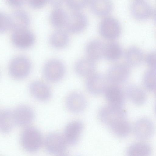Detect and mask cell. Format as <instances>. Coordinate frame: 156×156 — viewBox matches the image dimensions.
Listing matches in <instances>:
<instances>
[{"label":"cell","mask_w":156,"mask_h":156,"mask_svg":"<svg viewBox=\"0 0 156 156\" xmlns=\"http://www.w3.org/2000/svg\"><path fill=\"white\" fill-rule=\"evenodd\" d=\"M122 53L121 47L116 42H110L105 45L104 56L108 60H116L121 58Z\"/></svg>","instance_id":"cell-26"},{"label":"cell","mask_w":156,"mask_h":156,"mask_svg":"<svg viewBox=\"0 0 156 156\" xmlns=\"http://www.w3.org/2000/svg\"><path fill=\"white\" fill-rule=\"evenodd\" d=\"M31 67L30 62L27 58L23 56H19L11 61L9 67V72L14 78L23 79L29 75Z\"/></svg>","instance_id":"cell-3"},{"label":"cell","mask_w":156,"mask_h":156,"mask_svg":"<svg viewBox=\"0 0 156 156\" xmlns=\"http://www.w3.org/2000/svg\"><path fill=\"white\" fill-rule=\"evenodd\" d=\"M65 72V67L60 61L53 59L47 62L43 69V74L45 79L51 82L59 81L63 77Z\"/></svg>","instance_id":"cell-7"},{"label":"cell","mask_w":156,"mask_h":156,"mask_svg":"<svg viewBox=\"0 0 156 156\" xmlns=\"http://www.w3.org/2000/svg\"><path fill=\"white\" fill-rule=\"evenodd\" d=\"M133 132L136 138L141 140L150 138L153 135L154 127L152 122L147 118H140L135 123Z\"/></svg>","instance_id":"cell-11"},{"label":"cell","mask_w":156,"mask_h":156,"mask_svg":"<svg viewBox=\"0 0 156 156\" xmlns=\"http://www.w3.org/2000/svg\"><path fill=\"white\" fill-rule=\"evenodd\" d=\"M68 109L74 113H79L83 112L87 105L86 99L84 96L78 92L70 94L66 100Z\"/></svg>","instance_id":"cell-17"},{"label":"cell","mask_w":156,"mask_h":156,"mask_svg":"<svg viewBox=\"0 0 156 156\" xmlns=\"http://www.w3.org/2000/svg\"><path fill=\"white\" fill-rule=\"evenodd\" d=\"M143 83L144 87L151 92L155 91L156 87L155 68H151L145 73L143 79Z\"/></svg>","instance_id":"cell-30"},{"label":"cell","mask_w":156,"mask_h":156,"mask_svg":"<svg viewBox=\"0 0 156 156\" xmlns=\"http://www.w3.org/2000/svg\"><path fill=\"white\" fill-rule=\"evenodd\" d=\"M9 29L13 31L19 29H27L30 23L29 15L25 11L18 9L9 16Z\"/></svg>","instance_id":"cell-16"},{"label":"cell","mask_w":156,"mask_h":156,"mask_svg":"<svg viewBox=\"0 0 156 156\" xmlns=\"http://www.w3.org/2000/svg\"><path fill=\"white\" fill-rule=\"evenodd\" d=\"M108 83L106 76L100 73H94L87 76L85 85L90 93L98 95L104 93Z\"/></svg>","instance_id":"cell-8"},{"label":"cell","mask_w":156,"mask_h":156,"mask_svg":"<svg viewBox=\"0 0 156 156\" xmlns=\"http://www.w3.org/2000/svg\"><path fill=\"white\" fill-rule=\"evenodd\" d=\"M69 39L68 35L66 31L58 30L52 34L50 37V42L53 47L62 48L67 45Z\"/></svg>","instance_id":"cell-28"},{"label":"cell","mask_w":156,"mask_h":156,"mask_svg":"<svg viewBox=\"0 0 156 156\" xmlns=\"http://www.w3.org/2000/svg\"><path fill=\"white\" fill-rule=\"evenodd\" d=\"M94 61L87 57L79 60L75 66L77 74L83 76H88L94 73L96 69Z\"/></svg>","instance_id":"cell-22"},{"label":"cell","mask_w":156,"mask_h":156,"mask_svg":"<svg viewBox=\"0 0 156 156\" xmlns=\"http://www.w3.org/2000/svg\"><path fill=\"white\" fill-rule=\"evenodd\" d=\"M145 62L147 65L151 68H155L156 52L152 51L149 53L145 58Z\"/></svg>","instance_id":"cell-33"},{"label":"cell","mask_w":156,"mask_h":156,"mask_svg":"<svg viewBox=\"0 0 156 156\" xmlns=\"http://www.w3.org/2000/svg\"><path fill=\"white\" fill-rule=\"evenodd\" d=\"M68 15L63 9L56 7L51 12L50 21L52 25L57 28L65 26Z\"/></svg>","instance_id":"cell-29"},{"label":"cell","mask_w":156,"mask_h":156,"mask_svg":"<svg viewBox=\"0 0 156 156\" xmlns=\"http://www.w3.org/2000/svg\"><path fill=\"white\" fill-rule=\"evenodd\" d=\"M16 125L25 126L31 123L34 119L35 113L28 106L21 105L17 106L13 111Z\"/></svg>","instance_id":"cell-13"},{"label":"cell","mask_w":156,"mask_h":156,"mask_svg":"<svg viewBox=\"0 0 156 156\" xmlns=\"http://www.w3.org/2000/svg\"><path fill=\"white\" fill-rule=\"evenodd\" d=\"M16 125L13 111L5 109L0 112V132L7 133L10 132Z\"/></svg>","instance_id":"cell-23"},{"label":"cell","mask_w":156,"mask_h":156,"mask_svg":"<svg viewBox=\"0 0 156 156\" xmlns=\"http://www.w3.org/2000/svg\"><path fill=\"white\" fill-rule=\"evenodd\" d=\"M90 5L93 13L101 17L109 14L113 7L111 0H91Z\"/></svg>","instance_id":"cell-21"},{"label":"cell","mask_w":156,"mask_h":156,"mask_svg":"<svg viewBox=\"0 0 156 156\" xmlns=\"http://www.w3.org/2000/svg\"><path fill=\"white\" fill-rule=\"evenodd\" d=\"M131 12L136 19L144 20L152 15L153 10L150 4L145 0H136L131 5Z\"/></svg>","instance_id":"cell-14"},{"label":"cell","mask_w":156,"mask_h":156,"mask_svg":"<svg viewBox=\"0 0 156 156\" xmlns=\"http://www.w3.org/2000/svg\"><path fill=\"white\" fill-rule=\"evenodd\" d=\"M68 144L63 135L57 133H52L46 137L44 145L47 151L50 153L56 155L64 154Z\"/></svg>","instance_id":"cell-6"},{"label":"cell","mask_w":156,"mask_h":156,"mask_svg":"<svg viewBox=\"0 0 156 156\" xmlns=\"http://www.w3.org/2000/svg\"><path fill=\"white\" fill-rule=\"evenodd\" d=\"M98 115L101 122L109 127L118 120L126 119L127 112L122 107L109 104L102 107L99 112Z\"/></svg>","instance_id":"cell-2"},{"label":"cell","mask_w":156,"mask_h":156,"mask_svg":"<svg viewBox=\"0 0 156 156\" xmlns=\"http://www.w3.org/2000/svg\"><path fill=\"white\" fill-rule=\"evenodd\" d=\"M105 98L109 105L122 107L125 102V96L122 88L117 85L108 86L104 92Z\"/></svg>","instance_id":"cell-15"},{"label":"cell","mask_w":156,"mask_h":156,"mask_svg":"<svg viewBox=\"0 0 156 156\" xmlns=\"http://www.w3.org/2000/svg\"><path fill=\"white\" fill-rule=\"evenodd\" d=\"M125 94L130 101L135 105H143L146 101L145 92L140 87L136 84L128 85L126 88Z\"/></svg>","instance_id":"cell-19"},{"label":"cell","mask_w":156,"mask_h":156,"mask_svg":"<svg viewBox=\"0 0 156 156\" xmlns=\"http://www.w3.org/2000/svg\"><path fill=\"white\" fill-rule=\"evenodd\" d=\"M90 0H66L67 5L70 9L78 11L85 7Z\"/></svg>","instance_id":"cell-31"},{"label":"cell","mask_w":156,"mask_h":156,"mask_svg":"<svg viewBox=\"0 0 156 156\" xmlns=\"http://www.w3.org/2000/svg\"><path fill=\"white\" fill-rule=\"evenodd\" d=\"M144 58L143 53L139 48L131 46L127 50L125 54V59L130 67H136L140 65Z\"/></svg>","instance_id":"cell-25"},{"label":"cell","mask_w":156,"mask_h":156,"mask_svg":"<svg viewBox=\"0 0 156 156\" xmlns=\"http://www.w3.org/2000/svg\"><path fill=\"white\" fill-rule=\"evenodd\" d=\"M101 35L108 40H114L118 38L121 33V28L119 22L115 18L108 17L101 23L99 28Z\"/></svg>","instance_id":"cell-5"},{"label":"cell","mask_w":156,"mask_h":156,"mask_svg":"<svg viewBox=\"0 0 156 156\" xmlns=\"http://www.w3.org/2000/svg\"><path fill=\"white\" fill-rule=\"evenodd\" d=\"M20 142L27 151L34 152L38 151L42 143V137L40 131L33 127L25 128L20 136Z\"/></svg>","instance_id":"cell-1"},{"label":"cell","mask_w":156,"mask_h":156,"mask_svg":"<svg viewBox=\"0 0 156 156\" xmlns=\"http://www.w3.org/2000/svg\"><path fill=\"white\" fill-rule=\"evenodd\" d=\"M130 73V66L127 64L118 63L109 68L106 77L108 83L117 85L126 82L129 77Z\"/></svg>","instance_id":"cell-4"},{"label":"cell","mask_w":156,"mask_h":156,"mask_svg":"<svg viewBox=\"0 0 156 156\" xmlns=\"http://www.w3.org/2000/svg\"><path fill=\"white\" fill-rule=\"evenodd\" d=\"M151 145L145 142L135 143L127 148L126 154L128 156H149L152 152Z\"/></svg>","instance_id":"cell-24"},{"label":"cell","mask_w":156,"mask_h":156,"mask_svg":"<svg viewBox=\"0 0 156 156\" xmlns=\"http://www.w3.org/2000/svg\"><path fill=\"white\" fill-rule=\"evenodd\" d=\"M9 16L0 12V33L5 32L9 29Z\"/></svg>","instance_id":"cell-32"},{"label":"cell","mask_w":156,"mask_h":156,"mask_svg":"<svg viewBox=\"0 0 156 156\" xmlns=\"http://www.w3.org/2000/svg\"><path fill=\"white\" fill-rule=\"evenodd\" d=\"M48 0H26L29 5L35 9H38L43 7Z\"/></svg>","instance_id":"cell-34"},{"label":"cell","mask_w":156,"mask_h":156,"mask_svg":"<svg viewBox=\"0 0 156 156\" xmlns=\"http://www.w3.org/2000/svg\"><path fill=\"white\" fill-rule=\"evenodd\" d=\"M11 38L13 44L21 49L30 48L33 45L35 41L34 34L27 29L13 31Z\"/></svg>","instance_id":"cell-10"},{"label":"cell","mask_w":156,"mask_h":156,"mask_svg":"<svg viewBox=\"0 0 156 156\" xmlns=\"http://www.w3.org/2000/svg\"><path fill=\"white\" fill-rule=\"evenodd\" d=\"M105 45L98 39H94L90 41L86 47L88 57L94 61L101 59L104 56Z\"/></svg>","instance_id":"cell-20"},{"label":"cell","mask_w":156,"mask_h":156,"mask_svg":"<svg viewBox=\"0 0 156 156\" xmlns=\"http://www.w3.org/2000/svg\"><path fill=\"white\" fill-rule=\"evenodd\" d=\"M29 90L33 97L40 101H47L51 97V92L49 87L40 81L32 82L30 85Z\"/></svg>","instance_id":"cell-18"},{"label":"cell","mask_w":156,"mask_h":156,"mask_svg":"<svg viewBox=\"0 0 156 156\" xmlns=\"http://www.w3.org/2000/svg\"><path fill=\"white\" fill-rule=\"evenodd\" d=\"M48 1L51 5L57 7L62 4L64 0H48Z\"/></svg>","instance_id":"cell-36"},{"label":"cell","mask_w":156,"mask_h":156,"mask_svg":"<svg viewBox=\"0 0 156 156\" xmlns=\"http://www.w3.org/2000/svg\"><path fill=\"white\" fill-rule=\"evenodd\" d=\"M84 125L79 120H75L65 126L63 135L68 144L75 145L78 142L83 131Z\"/></svg>","instance_id":"cell-12"},{"label":"cell","mask_w":156,"mask_h":156,"mask_svg":"<svg viewBox=\"0 0 156 156\" xmlns=\"http://www.w3.org/2000/svg\"><path fill=\"white\" fill-rule=\"evenodd\" d=\"M88 24V19L83 13L75 11L68 15L65 26L67 30L73 33L83 31Z\"/></svg>","instance_id":"cell-9"},{"label":"cell","mask_w":156,"mask_h":156,"mask_svg":"<svg viewBox=\"0 0 156 156\" xmlns=\"http://www.w3.org/2000/svg\"><path fill=\"white\" fill-rule=\"evenodd\" d=\"M8 4L10 6L19 8L22 6L26 2V0H6Z\"/></svg>","instance_id":"cell-35"},{"label":"cell","mask_w":156,"mask_h":156,"mask_svg":"<svg viewBox=\"0 0 156 156\" xmlns=\"http://www.w3.org/2000/svg\"><path fill=\"white\" fill-rule=\"evenodd\" d=\"M109 127L115 135L121 137L128 136L131 130V125L126 119L118 120L112 124Z\"/></svg>","instance_id":"cell-27"}]
</instances>
